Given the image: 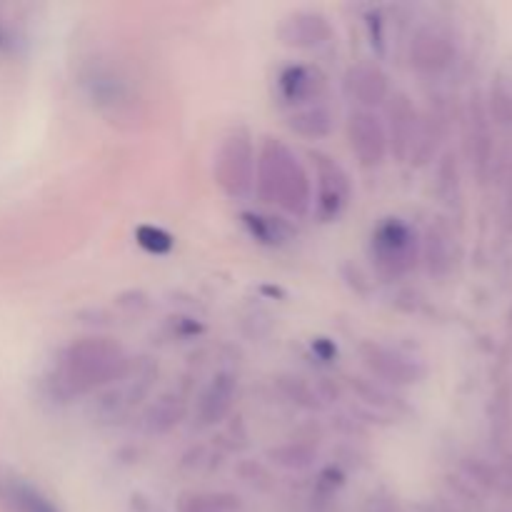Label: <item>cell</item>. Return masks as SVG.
<instances>
[{"mask_svg": "<svg viewBox=\"0 0 512 512\" xmlns=\"http://www.w3.org/2000/svg\"><path fill=\"white\" fill-rule=\"evenodd\" d=\"M3 498L5 503L13 508V512H58L48 503V500H43L38 493H33L30 488H25V485H18V483L5 485Z\"/></svg>", "mask_w": 512, "mask_h": 512, "instance_id": "obj_1", "label": "cell"}]
</instances>
